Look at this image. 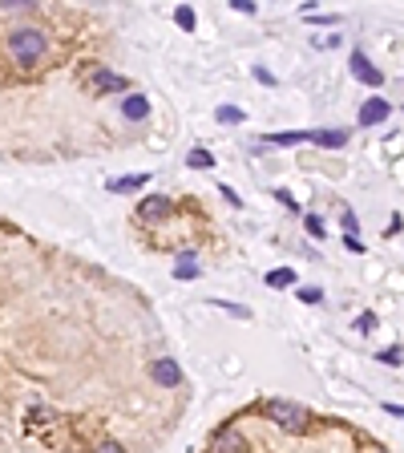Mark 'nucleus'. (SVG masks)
<instances>
[{"instance_id":"25","label":"nucleus","mask_w":404,"mask_h":453,"mask_svg":"<svg viewBox=\"0 0 404 453\" xmlns=\"http://www.w3.org/2000/svg\"><path fill=\"white\" fill-rule=\"evenodd\" d=\"M218 194H223V199H227V207H235V211H239V207H243V199H239V194H235V190L227 187V182L218 187Z\"/></svg>"},{"instance_id":"1","label":"nucleus","mask_w":404,"mask_h":453,"mask_svg":"<svg viewBox=\"0 0 404 453\" xmlns=\"http://www.w3.org/2000/svg\"><path fill=\"white\" fill-rule=\"evenodd\" d=\"M4 53L13 57L16 69H37L49 53V33L41 25H16L4 33Z\"/></svg>"},{"instance_id":"17","label":"nucleus","mask_w":404,"mask_h":453,"mask_svg":"<svg viewBox=\"0 0 404 453\" xmlns=\"http://www.w3.org/2000/svg\"><path fill=\"white\" fill-rule=\"evenodd\" d=\"M243 118H247V113H243L239 105H218L215 110V122H223V126H243Z\"/></svg>"},{"instance_id":"8","label":"nucleus","mask_w":404,"mask_h":453,"mask_svg":"<svg viewBox=\"0 0 404 453\" xmlns=\"http://www.w3.org/2000/svg\"><path fill=\"white\" fill-rule=\"evenodd\" d=\"M388 113H392V105L384 98H368L360 105V113H356V122L360 126H380V122H388Z\"/></svg>"},{"instance_id":"16","label":"nucleus","mask_w":404,"mask_h":453,"mask_svg":"<svg viewBox=\"0 0 404 453\" xmlns=\"http://www.w3.org/2000/svg\"><path fill=\"white\" fill-rule=\"evenodd\" d=\"M186 166H194V170H211V166H215V154L206 150V146H194V150L186 154Z\"/></svg>"},{"instance_id":"28","label":"nucleus","mask_w":404,"mask_h":453,"mask_svg":"<svg viewBox=\"0 0 404 453\" xmlns=\"http://www.w3.org/2000/svg\"><path fill=\"white\" fill-rule=\"evenodd\" d=\"M344 247H348V251H356V255H364V243H360V235H344Z\"/></svg>"},{"instance_id":"15","label":"nucleus","mask_w":404,"mask_h":453,"mask_svg":"<svg viewBox=\"0 0 404 453\" xmlns=\"http://www.w3.org/2000/svg\"><path fill=\"white\" fill-rule=\"evenodd\" d=\"M174 25L182 28V33H194V28H198V16H194L190 4H178V9H174Z\"/></svg>"},{"instance_id":"27","label":"nucleus","mask_w":404,"mask_h":453,"mask_svg":"<svg viewBox=\"0 0 404 453\" xmlns=\"http://www.w3.org/2000/svg\"><path fill=\"white\" fill-rule=\"evenodd\" d=\"M255 81H263V85H275V73L263 69V65H255Z\"/></svg>"},{"instance_id":"6","label":"nucleus","mask_w":404,"mask_h":453,"mask_svg":"<svg viewBox=\"0 0 404 453\" xmlns=\"http://www.w3.org/2000/svg\"><path fill=\"white\" fill-rule=\"evenodd\" d=\"M150 377L162 385V389H178L182 385V365H178L174 356H158L150 365Z\"/></svg>"},{"instance_id":"12","label":"nucleus","mask_w":404,"mask_h":453,"mask_svg":"<svg viewBox=\"0 0 404 453\" xmlns=\"http://www.w3.org/2000/svg\"><path fill=\"white\" fill-rule=\"evenodd\" d=\"M312 142H316V146L340 150V146H348V130H312Z\"/></svg>"},{"instance_id":"14","label":"nucleus","mask_w":404,"mask_h":453,"mask_svg":"<svg viewBox=\"0 0 404 453\" xmlns=\"http://www.w3.org/2000/svg\"><path fill=\"white\" fill-rule=\"evenodd\" d=\"M263 283L267 288H291V283H295V267H275V271H267Z\"/></svg>"},{"instance_id":"3","label":"nucleus","mask_w":404,"mask_h":453,"mask_svg":"<svg viewBox=\"0 0 404 453\" xmlns=\"http://www.w3.org/2000/svg\"><path fill=\"white\" fill-rule=\"evenodd\" d=\"M85 85L93 89V93H129V81H126V77L114 73V69H105V65H89Z\"/></svg>"},{"instance_id":"13","label":"nucleus","mask_w":404,"mask_h":453,"mask_svg":"<svg viewBox=\"0 0 404 453\" xmlns=\"http://www.w3.org/2000/svg\"><path fill=\"white\" fill-rule=\"evenodd\" d=\"M142 187H146V175H129V178H114V182H110L114 194H134V190H142Z\"/></svg>"},{"instance_id":"4","label":"nucleus","mask_w":404,"mask_h":453,"mask_svg":"<svg viewBox=\"0 0 404 453\" xmlns=\"http://www.w3.org/2000/svg\"><path fill=\"white\" fill-rule=\"evenodd\" d=\"M211 453H247V437H243L235 425H223V429H215V437H211Z\"/></svg>"},{"instance_id":"21","label":"nucleus","mask_w":404,"mask_h":453,"mask_svg":"<svg viewBox=\"0 0 404 453\" xmlns=\"http://www.w3.org/2000/svg\"><path fill=\"white\" fill-rule=\"evenodd\" d=\"M376 324H380L376 312H360V316H356V332H364V336H368V332H376Z\"/></svg>"},{"instance_id":"5","label":"nucleus","mask_w":404,"mask_h":453,"mask_svg":"<svg viewBox=\"0 0 404 453\" xmlns=\"http://www.w3.org/2000/svg\"><path fill=\"white\" fill-rule=\"evenodd\" d=\"M170 211H174V202L166 199V194H146L138 202V223H162Z\"/></svg>"},{"instance_id":"2","label":"nucleus","mask_w":404,"mask_h":453,"mask_svg":"<svg viewBox=\"0 0 404 453\" xmlns=\"http://www.w3.org/2000/svg\"><path fill=\"white\" fill-rule=\"evenodd\" d=\"M267 421H275L279 429H287V433H303V429L312 425V417H307V409L295 401H283V397H271V401L263 405Z\"/></svg>"},{"instance_id":"18","label":"nucleus","mask_w":404,"mask_h":453,"mask_svg":"<svg viewBox=\"0 0 404 453\" xmlns=\"http://www.w3.org/2000/svg\"><path fill=\"white\" fill-rule=\"evenodd\" d=\"M303 231H307L312 239H324V235H328V231H324V219H319L316 211H307V214H303Z\"/></svg>"},{"instance_id":"11","label":"nucleus","mask_w":404,"mask_h":453,"mask_svg":"<svg viewBox=\"0 0 404 453\" xmlns=\"http://www.w3.org/2000/svg\"><path fill=\"white\" fill-rule=\"evenodd\" d=\"M312 142V130H283V134H267V146H299Z\"/></svg>"},{"instance_id":"32","label":"nucleus","mask_w":404,"mask_h":453,"mask_svg":"<svg viewBox=\"0 0 404 453\" xmlns=\"http://www.w3.org/2000/svg\"><path fill=\"white\" fill-rule=\"evenodd\" d=\"M384 409H388L392 417H404V405H384Z\"/></svg>"},{"instance_id":"26","label":"nucleus","mask_w":404,"mask_h":453,"mask_svg":"<svg viewBox=\"0 0 404 453\" xmlns=\"http://www.w3.org/2000/svg\"><path fill=\"white\" fill-rule=\"evenodd\" d=\"M93 453H126V449H122L117 441H110V437H105V441H97V449H93Z\"/></svg>"},{"instance_id":"10","label":"nucleus","mask_w":404,"mask_h":453,"mask_svg":"<svg viewBox=\"0 0 404 453\" xmlns=\"http://www.w3.org/2000/svg\"><path fill=\"white\" fill-rule=\"evenodd\" d=\"M202 276V264H198V251H182L174 259V279H182V283H186V279H198Z\"/></svg>"},{"instance_id":"29","label":"nucleus","mask_w":404,"mask_h":453,"mask_svg":"<svg viewBox=\"0 0 404 453\" xmlns=\"http://www.w3.org/2000/svg\"><path fill=\"white\" fill-rule=\"evenodd\" d=\"M275 199H279V202H283V207H291V211H295V207H299V202L291 199V190H283V187H279V190H275Z\"/></svg>"},{"instance_id":"23","label":"nucleus","mask_w":404,"mask_h":453,"mask_svg":"<svg viewBox=\"0 0 404 453\" xmlns=\"http://www.w3.org/2000/svg\"><path fill=\"white\" fill-rule=\"evenodd\" d=\"M303 303H324V288H299Z\"/></svg>"},{"instance_id":"30","label":"nucleus","mask_w":404,"mask_h":453,"mask_svg":"<svg viewBox=\"0 0 404 453\" xmlns=\"http://www.w3.org/2000/svg\"><path fill=\"white\" fill-rule=\"evenodd\" d=\"M235 13H255V0H230Z\"/></svg>"},{"instance_id":"33","label":"nucleus","mask_w":404,"mask_h":453,"mask_svg":"<svg viewBox=\"0 0 404 453\" xmlns=\"http://www.w3.org/2000/svg\"><path fill=\"white\" fill-rule=\"evenodd\" d=\"M372 453H384V449H372Z\"/></svg>"},{"instance_id":"31","label":"nucleus","mask_w":404,"mask_h":453,"mask_svg":"<svg viewBox=\"0 0 404 453\" xmlns=\"http://www.w3.org/2000/svg\"><path fill=\"white\" fill-rule=\"evenodd\" d=\"M400 226H404V219H400V214H392V223H388V231H384V235H400Z\"/></svg>"},{"instance_id":"9","label":"nucleus","mask_w":404,"mask_h":453,"mask_svg":"<svg viewBox=\"0 0 404 453\" xmlns=\"http://www.w3.org/2000/svg\"><path fill=\"white\" fill-rule=\"evenodd\" d=\"M122 118H126V122H146V118H150V98H146V93H126Z\"/></svg>"},{"instance_id":"7","label":"nucleus","mask_w":404,"mask_h":453,"mask_svg":"<svg viewBox=\"0 0 404 453\" xmlns=\"http://www.w3.org/2000/svg\"><path fill=\"white\" fill-rule=\"evenodd\" d=\"M352 77H356V81H364V85H372V89L384 85V73H380L376 65L368 61V53H364V49H356V53H352Z\"/></svg>"},{"instance_id":"22","label":"nucleus","mask_w":404,"mask_h":453,"mask_svg":"<svg viewBox=\"0 0 404 453\" xmlns=\"http://www.w3.org/2000/svg\"><path fill=\"white\" fill-rule=\"evenodd\" d=\"M211 303H215V308H227L235 320H251V308H243V303H227V300H211Z\"/></svg>"},{"instance_id":"19","label":"nucleus","mask_w":404,"mask_h":453,"mask_svg":"<svg viewBox=\"0 0 404 453\" xmlns=\"http://www.w3.org/2000/svg\"><path fill=\"white\" fill-rule=\"evenodd\" d=\"M45 421H57L53 409H28V429H49Z\"/></svg>"},{"instance_id":"24","label":"nucleus","mask_w":404,"mask_h":453,"mask_svg":"<svg viewBox=\"0 0 404 453\" xmlns=\"http://www.w3.org/2000/svg\"><path fill=\"white\" fill-rule=\"evenodd\" d=\"M340 223H344V231H348V235H356V231H360V223H356V214L348 211V207L340 211Z\"/></svg>"},{"instance_id":"20","label":"nucleus","mask_w":404,"mask_h":453,"mask_svg":"<svg viewBox=\"0 0 404 453\" xmlns=\"http://www.w3.org/2000/svg\"><path fill=\"white\" fill-rule=\"evenodd\" d=\"M376 360H380V365H388V368H396V365H404V348H400V344H392V348H384Z\"/></svg>"}]
</instances>
